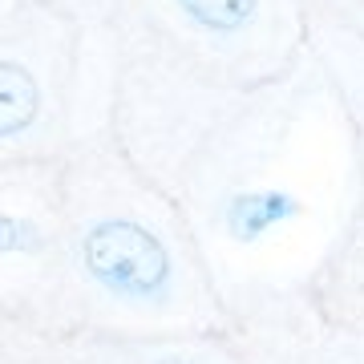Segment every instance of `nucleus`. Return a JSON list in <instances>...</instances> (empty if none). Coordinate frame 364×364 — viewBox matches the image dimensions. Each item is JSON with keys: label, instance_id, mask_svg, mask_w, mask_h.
I'll return each mask as SVG.
<instances>
[{"label": "nucleus", "instance_id": "obj_3", "mask_svg": "<svg viewBox=\"0 0 364 364\" xmlns=\"http://www.w3.org/2000/svg\"><path fill=\"white\" fill-rule=\"evenodd\" d=\"M296 210V203L287 195H247V198H235L231 207V227L239 235H259L267 223L284 219V215H291Z\"/></svg>", "mask_w": 364, "mask_h": 364}, {"label": "nucleus", "instance_id": "obj_2", "mask_svg": "<svg viewBox=\"0 0 364 364\" xmlns=\"http://www.w3.org/2000/svg\"><path fill=\"white\" fill-rule=\"evenodd\" d=\"M0 102H4V134H9V138H16V134L33 122V114H37V105H41L33 73H25L21 65H4Z\"/></svg>", "mask_w": 364, "mask_h": 364}, {"label": "nucleus", "instance_id": "obj_4", "mask_svg": "<svg viewBox=\"0 0 364 364\" xmlns=\"http://www.w3.org/2000/svg\"><path fill=\"white\" fill-rule=\"evenodd\" d=\"M178 4L191 21H198L203 28H215V33H235L255 13V0H178Z\"/></svg>", "mask_w": 364, "mask_h": 364}, {"label": "nucleus", "instance_id": "obj_1", "mask_svg": "<svg viewBox=\"0 0 364 364\" xmlns=\"http://www.w3.org/2000/svg\"><path fill=\"white\" fill-rule=\"evenodd\" d=\"M81 259L97 284L122 296H154L170 279L166 247L130 219L93 223L81 239Z\"/></svg>", "mask_w": 364, "mask_h": 364}]
</instances>
